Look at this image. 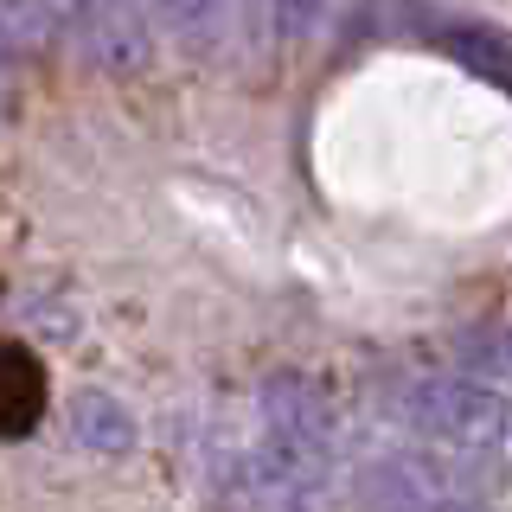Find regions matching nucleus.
<instances>
[{
	"label": "nucleus",
	"instance_id": "0eeeda50",
	"mask_svg": "<svg viewBox=\"0 0 512 512\" xmlns=\"http://www.w3.org/2000/svg\"><path fill=\"white\" fill-rule=\"evenodd\" d=\"M448 52H455L468 71H480V77H493V84H506V45L493 39V32H448Z\"/></svg>",
	"mask_w": 512,
	"mask_h": 512
},
{
	"label": "nucleus",
	"instance_id": "7ed1b4c3",
	"mask_svg": "<svg viewBox=\"0 0 512 512\" xmlns=\"http://www.w3.org/2000/svg\"><path fill=\"white\" fill-rule=\"evenodd\" d=\"M263 436L282 442V448H301V455L340 461V423H333V404L301 372H276L263 384Z\"/></svg>",
	"mask_w": 512,
	"mask_h": 512
},
{
	"label": "nucleus",
	"instance_id": "423d86ee",
	"mask_svg": "<svg viewBox=\"0 0 512 512\" xmlns=\"http://www.w3.org/2000/svg\"><path fill=\"white\" fill-rule=\"evenodd\" d=\"M64 416H71L77 448H90V455L122 461V455H135V442H141V429H135V416H128V404H122V397H109V391H77Z\"/></svg>",
	"mask_w": 512,
	"mask_h": 512
},
{
	"label": "nucleus",
	"instance_id": "39448f33",
	"mask_svg": "<svg viewBox=\"0 0 512 512\" xmlns=\"http://www.w3.org/2000/svg\"><path fill=\"white\" fill-rule=\"evenodd\" d=\"M71 26H84V45L96 64H109V71H135L141 58H148V13L135 7H84L71 13Z\"/></svg>",
	"mask_w": 512,
	"mask_h": 512
},
{
	"label": "nucleus",
	"instance_id": "f03ea898",
	"mask_svg": "<svg viewBox=\"0 0 512 512\" xmlns=\"http://www.w3.org/2000/svg\"><path fill=\"white\" fill-rule=\"evenodd\" d=\"M359 500L365 512H487L474 468L455 455H436V448H404V455L365 461Z\"/></svg>",
	"mask_w": 512,
	"mask_h": 512
},
{
	"label": "nucleus",
	"instance_id": "20e7f679",
	"mask_svg": "<svg viewBox=\"0 0 512 512\" xmlns=\"http://www.w3.org/2000/svg\"><path fill=\"white\" fill-rule=\"evenodd\" d=\"M45 416V365L39 352L0 333V436H32Z\"/></svg>",
	"mask_w": 512,
	"mask_h": 512
},
{
	"label": "nucleus",
	"instance_id": "f257e3e1",
	"mask_svg": "<svg viewBox=\"0 0 512 512\" xmlns=\"http://www.w3.org/2000/svg\"><path fill=\"white\" fill-rule=\"evenodd\" d=\"M397 416L404 429H416L436 455L474 461V455H500L506 442V397L487 378H461V372H436V378H410L397 391Z\"/></svg>",
	"mask_w": 512,
	"mask_h": 512
}]
</instances>
